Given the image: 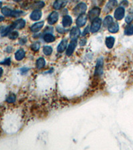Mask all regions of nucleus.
Returning <instances> with one entry per match:
<instances>
[{
    "label": "nucleus",
    "mask_w": 133,
    "mask_h": 150,
    "mask_svg": "<svg viewBox=\"0 0 133 150\" xmlns=\"http://www.w3.org/2000/svg\"><path fill=\"white\" fill-rule=\"evenodd\" d=\"M2 14L8 17H19L24 14V11L19 10H12L7 7H4L1 9Z\"/></svg>",
    "instance_id": "f257e3e1"
},
{
    "label": "nucleus",
    "mask_w": 133,
    "mask_h": 150,
    "mask_svg": "<svg viewBox=\"0 0 133 150\" xmlns=\"http://www.w3.org/2000/svg\"><path fill=\"white\" fill-rule=\"evenodd\" d=\"M87 6L85 3H80L75 8L73 9V13L75 15H80L84 14V13L87 11Z\"/></svg>",
    "instance_id": "f03ea898"
},
{
    "label": "nucleus",
    "mask_w": 133,
    "mask_h": 150,
    "mask_svg": "<svg viewBox=\"0 0 133 150\" xmlns=\"http://www.w3.org/2000/svg\"><path fill=\"white\" fill-rule=\"evenodd\" d=\"M101 24L102 20L99 19V18H97V19L93 20L90 27V31L91 33H96V32H97L100 29Z\"/></svg>",
    "instance_id": "7ed1b4c3"
},
{
    "label": "nucleus",
    "mask_w": 133,
    "mask_h": 150,
    "mask_svg": "<svg viewBox=\"0 0 133 150\" xmlns=\"http://www.w3.org/2000/svg\"><path fill=\"white\" fill-rule=\"evenodd\" d=\"M26 25V22L24 20H18L17 21H15L12 24L10 25V29L11 31H13V29H20L24 28Z\"/></svg>",
    "instance_id": "20e7f679"
},
{
    "label": "nucleus",
    "mask_w": 133,
    "mask_h": 150,
    "mask_svg": "<svg viewBox=\"0 0 133 150\" xmlns=\"http://www.w3.org/2000/svg\"><path fill=\"white\" fill-rule=\"evenodd\" d=\"M125 14V10L123 7H118L116 8V10L114 11V16L116 20H121L124 17Z\"/></svg>",
    "instance_id": "39448f33"
},
{
    "label": "nucleus",
    "mask_w": 133,
    "mask_h": 150,
    "mask_svg": "<svg viewBox=\"0 0 133 150\" xmlns=\"http://www.w3.org/2000/svg\"><path fill=\"white\" fill-rule=\"evenodd\" d=\"M100 13V10L98 8H94L92 10L89 11V19L91 21H93L96 19H97L98 16H99Z\"/></svg>",
    "instance_id": "423d86ee"
},
{
    "label": "nucleus",
    "mask_w": 133,
    "mask_h": 150,
    "mask_svg": "<svg viewBox=\"0 0 133 150\" xmlns=\"http://www.w3.org/2000/svg\"><path fill=\"white\" fill-rule=\"evenodd\" d=\"M81 31L78 27H73L70 31V38L71 40H77V39L79 38Z\"/></svg>",
    "instance_id": "0eeeda50"
},
{
    "label": "nucleus",
    "mask_w": 133,
    "mask_h": 150,
    "mask_svg": "<svg viewBox=\"0 0 133 150\" xmlns=\"http://www.w3.org/2000/svg\"><path fill=\"white\" fill-rule=\"evenodd\" d=\"M116 6H117V1H116V0H110V1L106 4V6H105L104 10L105 12H110V11L113 10Z\"/></svg>",
    "instance_id": "6e6552de"
},
{
    "label": "nucleus",
    "mask_w": 133,
    "mask_h": 150,
    "mask_svg": "<svg viewBox=\"0 0 133 150\" xmlns=\"http://www.w3.org/2000/svg\"><path fill=\"white\" fill-rule=\"evenodd\" d=\"M103 59L102 58H99L97 62V66H96L95 70V75H101L103 74Z\"/></svg>",
    "instance_id": "1a4fd4ad"
},
{
    "label": "nucleus",
    "mask_w": 133,
    "mask_h": 150,
    "mask_svg": "<svg viewBox=\"0 0 133 150\" xmlns=\"http://www.w3.org/2000/svg\"><path fill=\"white\" fill-rule=\"evenodd\" d=\"M77 46V40H71V42L68 46V48L66 49V54L68 55V56H71L74 52L75 50V47Z\"/></svg>",
    "instance_id": "9d476101"
},
{
    "label": "nucleus",
    "mask_w": 133,
    "mask_h": 150,
    "mask_svg": "<svg viewBox=\"0 0 133 150\" xmlns=\"http://www.w3.org/2000/svg\"><path fill=\"white\" fill-rule=\"evenodd\" d=\"M87 21V17L86 15L82 14L79 15V17L77 19L76 24L77 27H82L86 24Z\"/></svg>",
    "instance_id": "9b49d317"
},
{
    "label": "nucleus",
    "mask_w": 133,
    "mask_h": 150,
    "mask_svg": "<svg viewBox=\"0 0 133 150\" xmlns=\"http://www.w3.org/2000/svg\"><path fill=\"white\" fill-rule=\"evenodd\" d=\"M67 3V0H56L53 3V8L55 10H61L65 7Z\"/></svg>",
    "instance_id": "f8f14e48"
},
{
    "label": "nucleus",
    "mask_w": 133,
    "mask_h": 150,
    "mask_svg": "<svg viewBox=\"0 0 133 150\" xmlns=\"http://www.w3.org/2000/svg\"><path fill=\"white\" fill-rule=\"evenodd\" d=\"M59 19V14L56 11H53L51 14L49 15V18H48V23L49 24L53 25L55 24L58 21Z\"/></svg>",
    "instance_id": "ddd939ff"
},
{
    "label": "nucleus",
    "mask_w": 133,
    "mask_h": 150,
    "mask_svg": "<svg viewBox=\"0 0 133 150\" xmlns=\"http://www.w3.org/2000/svg\"><path fill=\"white\" fill-rule=\"evenodd\" d=\"M44 24H45L44 22H39L36 23V24H33L31 27V31L32 32H34V33L38 32L39 31H40V30L41 29V28L43 27Z\"/></svg>",
    "instance_id": "4468645a"
},
{
    "label": "nucleus",
    "mask_w": 133,
    "mask_h": 150,
    "mask_svg": "<svg viewBox=\"0 0 133 150\" xmlns=\"http://www.w3.org/2000/svg\"><path fill=\"white\" fill-rule=\"evenodd\" d=\"M41 16H42V12L39 10H35L31 13L30 18L33 21H37L41 19Z\"/></svg>",
    "instance_id": "2eb2a0df"
},
{
    "label": "nucleus",
    "mask_w": 133,
    "mask_h": 150,
    "mask_svg": "<svg viewBox=\"0 0 133 150\" xmlns=\"http://www.w3.org/2000/svg\"><path fill=\"white\" fill-rule=\"evenodd\" d=\"M73 20L71 16L69 15H65L62 20V24H63V26L64 27H68L71 26V25L72 24Z\"/></svg>",
    "instance_id": "dca6fc26"
},
{
    "label": "nucleus",
    "mask_w": 133,
    "mask_h": 150,
    "mask_svg": "<svg viewBox=\"0 0 133 150\" xmlns=\"http://www.w3.org/2000/svg\"><path fill=\"white\" fill-rule=\"evenodd\" d=\"M25 55H26V52L24 50H19L16 52L15 54V58L17 61H21L25 57Z\"/></svg>",
    "instance_id": "f3484780"
},
{
    "label": "nucleus",
    "mask_w": 133,
    "mask_h": 150,
    "mask_svg": "<svg viewBox=\"0 0 133 150\" xmlns=\"http://www.w3.org/2000/svg\"><path fill=\"white\" fill-rule=\"evenodd\" d=\"M114 41H115V39L114 37L109 36L107 37L106 38V41H105V43H106V46L109 48V49H111L114 46Z\"/></svg>",
    "instance_id": "a211bd4d"
},
{
    "label": "nucleus",
    "mask_w": 133,
    "mask_h": 150,
    "mask_svg": "<svg viewBox=\"0 0 133 150\" xmlns=\"http://www.w3.org/2000/svg\"><path fill=\"white\" fill-rule=\"evenodd\" d=\"M66 45H67V40H63L59 44L58 47H57V52L59 53L63 52L66 49Z\"/></svg>",
    "instance_id": "6ab92c4d"
},
{
    "label": "nucleus",
    "mask_w": 133,
    "mask_h": 150,
    "mask_svg": "<svg viewBox=\"0 0 133 150\" xmlns=\"http://www.w3.org/2000/svg\"><path fill=\"white\" fill-rule=\"evenodd\" d=\"M113 23V18L112 17L111 15H107V17L105 18L104 21H103V25L106 27H109V26H111Z\"/></svg>",
    "instance_id": "aec40b11"
},
{
    "label": "nucleus",
    "mask_w": 133,
    "mask_h": 150,
    "mask_svg": "<svg viewBox=\"0 0 133 150\" xmlns=\"http://www.w3.org/2000/svg\"><path fill=\"white\" fill-rule=\"evenodd\" d=\"M43 40L46 41L47 43H50V42H53V41L55 40V38L52 34L49 33H47L45 34L44 36H43Z\"/></svg>",
    "instance_id": "412c9836"
},
{
    "label": "nucleus",
    "mask_w": 133,
    "mask_h": 150,
    "mask_svg": "<svg viewBox=\"0 0 133 150\" xmlns=\"http://www.w3.org/2000/svg\"><path fill=\"white\" fill-rule=\"evenodd\" d=\"M108 29H109V31L111 32V33H115L118 31L119 25L117 23H113V24H112L111 26H109V27H108Z\"/></svg>",
    "instance_id": "4be33fe9"
},
{
    "label": "nucleus",
    "mask_w": 133,
    "mask_h": 150,
    "mask_svg": "<svg viewBox=\"0 0 133 150\" xmlns=\"http://www.w3.org/2000/svg\"><path fill=\"white\" fill-rule=\"evenodd\" d=\"M45 61L44 58H43V57H40V58H39L36 61V66L37 69L39 70H40V69L43 68V67L45 66Z\"/></svg>",
    "instance_id": "5701e85b"
},
{
    "label": "nucleus",
    "mask_w": 133,
    "mask_h": 150,
    "mask_svg": "<svg viewBox=\"0 0 133 150\" xmlns=\"http://www.w3.org/2000/svg\"><path fill=\"white\" fill-rule=\"evenodd\" d=\"M125 34L127 36L133 35V24H130L126 27L125 29Z\"/></svg>",
    "instance_id": "b1692460"
},
{
    "label": "nucleus",
    "mask_w": 133,
    "mask_h": 150,
    "mask_svg": "<svg viewBox=\"0 0 133 150\" xmlns=\"http://www.w3.org/2000/svg\"><path fill=\"white\" fill-rule=\"evenodd\" d=\"M45 6V3L43 1H37L35 2V3L33 4L32 8L35 9V10H39V9L43 8Z\"/></svg>",
    "instance_id": "393cba45"
},
{
    "label": "nucleus",
    "mask_w": 133,
    "mask_h": 150,
    "mask_svg": "<svg viewBox=\"0 0 133 150\" xmlns=\"http://www.w3.org/2000/svg\"><path fill=\"white\" fill-rule=\"evenodd\" d=\"M43 52L45 55H50L53 52V49L51 46H45L43 47Z\"/></svg>",
    "instance_id": "a878e982"
},
{
    "label": "nucleus",
    "mask_w": 133,
    "mask_h": 150,
    "mask_svg": "<svg viewBox=\"0 0 133 150\" xmlns=\"http://www.w3.org/2000/svg\"><path fill=\"white\" fill-rule=\"evenodd\" d=\"M8 36L10 40H14L18 38V36H19V33L15 31H11L10 33L8 34Z\"/></svg>",
    "instance_id": "bb28decb"
},
{
    "label": "nucleus",
    "mask_w": 133,
    "mask_h": 150,
    "mask_svg": "<svg viewBox=\"0 0 133 150\" xmlns=\"http://www.w3.org/2000/svg\"><path fill=\"white\" fill-rule=\"evenodd\" d=\"M16 100V96L14 94H11L10 96H9L6 99V101H8V103H13L15 102Z\"/></svg>",
    "instance_id": "cd10ccee"
},
{
    "label": "nucleus",
    "mask_w": 133,
    "mask_h": 150,
    "mask_svg": "<svg viewBox=\"0 0 133 150\" xmlns=\"http://www.w3.org/2000/svg\"><path fill=\"white\" fill-rule=\"evenodd\" d=\"M31 50L34 51V52H37V51H38L39 50L40 48V43L39 42H35L33 43V44L31 45Z\"/></svg>",
    "instance_id": "c85d7f7f"
},
{
    "label": "nucleus",
    "mask_w": 133,
    "mask_h": 150,
    "mask_svg": "<svg viewBox=\"0 0 133 150\" xmlns=\"http://www.w3.org/2000/svg\"><path fill=\"white\" fill-rule=\"evenodd\" d=\"M125 21L127 24H130L133 21V13H130V14H128L127 17H126Z\"/></svg>",
    "instance_id": "c756f323"
},
{
    "label": "nucleus",
    "mask_w": 133,
    "mask_h": 150,
    "mask_svg": "<svg viewBox=\"0 0 133 150\" xmlns=\"http://www.w3.org/2000/svg\"><path fill=\"white\" fill-rule=\"evenodd\" d=\"M2 65H7V66H10L11 64V59L10 58H8V59H6L4 60L3 61H2L0 63Z\"/></svg>",
    "instance_id": "7c9ffc66"
},
{
    "label": "nucleus",
    "mask_w": 133,
    "mask_h": 150,
    "mask_svg": "<svg viewBox=\"0 0 133 150\" xmlns=\"http://www.w3.org/2000/svg\"><path fill=\"white\" fill-rule=\"evenodd\" d=\"M57 31L59 32V33H65L66 31V30L63 28V27H61L60 26H57Z\"/></svg>",
    "instance_id": "2f4dec72"
},
{
    "label": "nucleus",
    "mask_w": 133,
    "mask_h": 150,
    "mask_svg": "<svg viewBox=\"0 0 133 150\" xmlns=\"http://www.w3.org/2000/svg\"><path fill=\"white\" fill-rule=\"evenodd\" d=\"M26 42H27V39L26 38H21L19 40V43L21 45H24Z\"/></svg>",
    "instance_id": "473e14b6"
},
{
    "label": "nucleus",
    "mask_w": 133,
    "mask_h": 150,
    "mask_svg": "<svg viewBox=\"0 0 133 150\" xmlns=\"http://www.w3.org/2000/svg\"><path fill=\"white\" fill-rule=\"evenodd\" d=\"M89 31V27H87V28L85 29V30L83 31V33H82V36H85L87 33H88Z\"/></svg>",
    "instance_id": "72a5a7b5"
},
{
    "label": "nucleus",
    "mask_w": 133,
    "mask_h": 150,
    "mask_svg": "<svg viewBox=\"0 0 133 150\" xmlns=\"http://www.w3.org/2000/svg\"><path fill=\"white\" fill-rule=\"evenodd\" d=\"M3 69H2L1 68H0V77H1L2 74H3Z\"/></svg>",
    "instance_id": "f704fd0d"
},
{
    "label": "nucleus",
    "mask_w": 133,
    "mask_h": 150,
    "mask_svg": "<svg viewBox=\"0 0 133 150\" xmlns=\"http://www.w3.org/2000/svg\"><path fill=\"white\" fill-rule=\"evenodd\" d=\"M3 20H4V17H3V16H0V22H3Z\"/></svg>",
    "instance_id": "c9c22d12"
},
{
    "label": "nucleus",
    "mask_w": 133,
    "mask_h": 150,
    "mask_svg": "<svg viewBox=\"0 0 133 150\" xmlns=\"http://www.w3.org/2000/svg\"><path fill=\"white\" fill-rule=\"evenodd\" d=\"M13 1H15V2H20V1H21L22 0H13Z\"/></svg>",
    "instance_id": "e433bc0d"
},
{
    "label": "nucleus",
    "mask_w": 133,
    "mask_h": 150,
    "mask_svg": "<svg viewBox=\"0 0 133 150\" xmlns=\"http://www.w3.org/2000/svg\"><path fill=\"white\" fill-rule=\"evenodd\" d=\"M71 1H72L73 2H77L78 1H79V0H71Z\"/></svg>",
    "instance_id": "4c0bfd02"
},
{
    "label": "nucleus",
    "mask_w": 133,
    "mask_h": 150,
    "mask_svg": "<svg viewBox=\"0 0 133 150\" xmlns=\"http://www.w3.org/2000/svg\"><path fill=\"white\" fill-rule=\"evenodd\" d=\"M1 6H2V3H1V1H0V8H1Z\"/></svg>",
    "instance_id": "58836bf2"
}]
</instances>
